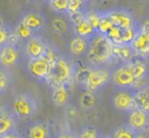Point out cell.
Wrapping results in <instances>:
<instances>
[{
    "label": "cell",
    "instance_id": "f546056e",
    "mask_svg": "<svg viewBox=\"0 0 149 138\" xmlns=\"http://www.w3.org/2000/svg\"><path fill=\"white\" fill-rule=\"evenodd\" d=\"M85 19L98 32V28H99L100 22H101L102 19V13H98V11H87V13H85Z\"/></svg>",
    "mask_w": 149,
    "mask_h": 138
},
{
    "label": "cell",
    "instance_id": "d6986e66",
    "mask_svg": "<svg viewBox=\"0 0 149 138\" xmlns=\"http://www.w3.org/2000/svg\"><path fill=\"white\" fill-rule=\"evenodd\" d=\"M68 85L53 87L51 90V99L54 105L58 107L65 106L70 100V89Z\"/></svg>",
    "mask_w": 149,
    "mask_h": 138
},
{
    "label": "cell",
    "instance_id": "b9f144b4",
    "mask_svg": "<svg viewBox=\"0 0 149 138\" xmlns=\"http://www.w3.org/2000/svg\"><path fill=\"white\" fill-rule=\"evenodd\" d=\"M44 1H48V2H49V1H50V0H44Z\"/></svg>",
    "mask_w": 149,
    "mask_h": 138
},
{
    "label": "cell",
    "instance_id": "ba28073f",
    "mask_svg": "<svg viewBox=\"0 0 149 138\" xmlns=\"http://www.w3.org/2000/svg\"><path fill=\"white\" fill-rule=\"evenodd\" d=\"M50 70H51V64L43 56L28 60V73L30 76L33 77L36 80L40 81V82H47Z\"/></svg>",
    "mask_w": 149,
    "mask_h": 138
},
{
    "label": "cell",
    "instance_id": "9a60e30c",
    "mask_svg": "<svg viewBox=\"0 0 149 138\" xmlns=\"http://www.w3.org/2000/svg\"><path fill=\"white\" fill-rule=\"evenodd\" d=\"M136 56L140 57H148L149 56V32L139 29L135 39L131 43Z\"/></svg>",
    "mask_w": 149,
    "mask_h": 138
},
{
    "label": "cell",
    "instance_id": "ffe728a7",
    "mask_svg": "<svg viewBox=\"0 0 149 138\" xmlns=\"http://www.w3.org/2000/svg\"><path fill=\"white\" fill-rule=\"evenodd\" d=\"M134 96L136 109L149 113V85H145L135 90Z\"/></svg>",
    "mask_w": 149,
    "mask_h": 138
},
{
    "label": "cell",
    "instance_id": "277c9868",
    "mask_svg": "<svg viewBox=\"0 0 149 138\" xmlns=\"http://www.w3.org/2000/svg\"><path fill=\"white\" fill-rule=\"evenodd\" d=\"M111 83V70L106 66L91 67L85 88L93 93H98Z\"/></svg>",
    "mask_w": 149,
    "mask_h": 138
},
{
    "label": "cell",
    "instance_id": "d6a6232c",
    "mask_svg": "<svg viewBox=\"0 0 149 138\" xmlns=\"http://www.w3.org/2000/svg\"><path fill=\"white\" fill-rule=\"evenodd\" d=\"M83 4H84V3H82L80 0H70V2H68V13L83 11H82V6H83Z\"/></svg>",
    "mask_w": 149,
    "mask_h": 138
},
{
    "label": "cell",
    "instance_id": "e575fe53",
    "mask_svg": "<svg viewBox=\"0 0 149 138\" xmlns=\"http://www.w3.org/2000/svg\"><path fill=\"white\" fill-rule=\"evenodd\" d=\"M9 33H10V32L8 31V29H7V28H6V29L0 30V47L7 43Z\"/></svg>",
    "mask_w": 149,
    "mask_h": 138
},
{
    "label": "cell",
    "instance_id": "7402d4cb",
    "mask_svg": "<svg viewBox=\"0 0 149 138\" xmlns=\"http://www.w3.org/2000/svg\"><path fill=\"white\" fill-rule=\"evenodd\" d=\"M72 30H74V35L86 38V39H91L94 35H96V34L98 33V32L90 25V23L86 19L84 20L82 23H80L79 25L72 27Z\"/></svg>",
    "mask_w": 149,
    "mask_h": 138
},
{
    "label": "cell",
    "instance_id": "52a82bcc",
    "mask_svg": "<svg viewBox=\"0 0 149 138\" xmlns=\"http://www.w3.org/2000/svg\"><path fill=\"white\" fill-rule=\"evenodd\" d=\"M104 13L109 18L114 27L120 28L122 30L131 29L138 25L134 15L126 8L116 7V8H112L108 11H105Z\"/></svg>",
    "mask_w": 149,
    "mask_h": 138
},
{
    "label": "cell",
    "instance_id": "83f0119b",
    "mask_svg": "<svg viewBox=\"0 0 149 138\" xmlns=\"http://www.w3.org/2000/svg\"><path fill=\"white\" fill-rule=\"evenodd\" d=\"M68 2L70 0H50L48 3L53 11L63 15V13H68Z\"/></svg>",
    "mask_w": 149,
    "mask_h": 138
},
{
    "label": "cell",
    "instance_id": "6da1fadb",
    "mask_svg": "<svg viewBox=\"0 0 149 138\" xmlns=\"http://www.w3.org/2000/svg\"><path fill=\"white\" fill-rule=\"evenodd\" d=\"M86 58L90 67L107 66L113 60L112 42L105 35L97 33L89 40Z\"/></svg>",
    "mask_w": 149,
    "mask_h": 138
},
{
    "label": "cell",
    "instance_id": "603a6c76",
    "mask_svg": "<svg viewBox=\"0 0 149 138\" xmlns=\"http://www.w3.org/2000/svg\"><path fill=\"white\" fill-rule=\"evenodd\" d=\"M136 132L128 124H124L114 128L111 133L108 135V138H136Z\"/></svg>",
    "mask_w": 149,
    "mask_h": 138
},
{
    "label": "cell",
    "instance_id": "60d3db41",
    "mask_svg": "<svg viewBox=\"0 0 149 138\" xmlns=\"http://www.w3.org/2000/svg\"><path fill=\"white\" fill-rule=\"evenodd\" d=\"M28 1H30V2H32V1H37V0H28Z\"/></svg>",
    "mask_w": 149,
    "mask_h": 138
},
{
    "label": "cell",
    "instance_id": "5b68a950",
    "mask_svg": "<svg viewBox=\"0 0 149 138\" xmlns=\"http://www.w3.org/2000/svg\"><path fill=\"white\" fill-rule=\"evenodd\" d=\"M111 83L116 89H132L135 90L136 80L131 70L130 62L120 64L111 71Z\"/></svg>",
    "mask_w": 149,
    "mask_h": 138
},
{
    "label": "cell",
    "instance_id": "d4e9b609",
    "mask_svg": "<svg viewBox=\"0 0 149 138\" xmlns=\"http://www.w3.org/2000/svg\"><path fill=\"white\" fill-rule=\"evenodd\" d=\"M96 104V96L95 93L91 91L85 90L80 96V105L82 109H91L95 106Z\"/></svg>",
    "mask_w": 149,
    "mask_h": 138
},
{
    "label": "cell",
    "instance_id": "7a4b0ae2",
    "mask_svg": "<svg viewBox=\"0 0 149 138\" xmlns=\"http://www.w3.org/2000/svg\"><path fill=\"white\" fill-rule=\"evenodd\" d=\"M74 72L76 66L72 62L63 56H58L51 66L47 83L51 86V88L63 85L70 86V83L74 82Z\"/></svg>",
    "mask_w": 149,
    "mask_h": 138
},
{
    "label": "cell",
    "instance_id": "8d00e7d4",
    "mask_svg": "<svg viewBox=\"0 0 149 138\" xmlns=\"http://www.w3.org/2000/svg\"><path fill=\"white\" fill-rule=\"evenodd\" d=\"M136 138H149V134L148 133H139V134H137Z\"/></svg>",
    "mask_w": 149,
    "mask_h": 138
},
{
    "label": "cell",
    "instance_id": "7c38bea8",
    "mask_svg": "<svg viewBox=\"0 0 149 138\" xmlns=\"http://www.w3.org/2000/svg\"><path fill=\"white\" fill-rule=\"evenodd\" d=\"M128 124L137 134L148 133L149 132V113L141 111L134 109L128 113Z\"/></svg>",
    "mask_w": 149,
    "mask_h": 138
},
{
    "label": "cell",
    "instance_id": "ab89813d",
    "mask_svg": "<svg viewBox=\"0 0 149 138\" xmlns=\"http://www.w3.org/2000/svg\"><path fill=\"white\" fill-rule=\"evenodd\" d=\"M102 138H108V136H104L103 135V136H102Z\"/></svg>",
    "mask_w": 149,
    "mask_h": 138
},
{
    "label": "cell",
    "instance_id": "8fae6325",
    "mask_svg": "<svg viewBox=\"0 0 149 138\" xmlns=\"http://www.w3.org/2000/svg\"><path fill=\"white\" fill-rule=\"evenodd\" d=\"M19 118L11 106H0V136H3L13 130L17 129Z\"/></svg>",
    "mask_w": 149,
    "mask_h": 138
},
{
    "label": "cell",
    "instance_id": "1f68e13d",
    "mask_svg": "<svg viewBox=\"0 0 149 138\" xmlns=\"http://www.w3.org/2000/svg\"><path fill=\"white\" fill-rule=\"evenodd\" d=\"M68 22H70L72 27L79 25L80 23H82L85 20V13L84 11H78V13H68Z\"/></svg>",
    "mask_w": 149,
    "mask_h": 138
},
{
    "label": "cell",
    "instance_id": "4dcf8cb0",
    "mask_svg": "<svg viewBox=\"0 0 149 138\" xmlns=\"http://www.w3.org/2000/svg\"><path fill=\"white\" fill-rule=\"evenodd\" d=\"M112 27H113V24L111 23L109 18L104 13H102V19H101V22H100L99 28H98V33L106 35V34L111 30Z\"/></svg>",
    "mask_w": 149,
    "mask_h": 138
},
{
    "label": "cell",
    "instance_id": "836d02e7",
    "mask_svg": "<svg viewBox=\"0 0 149 138\" xmlns=\"http://www.w3.org/2000/svg\"><path fill=\"white\" fill-rule=\"evenodd\" d=\"M55 138H78V135L74 132L68 129H61L57 134Z\"/></svg>",
    "mask_w": 149,
    "mask_h": 138
},
{
    "label": "cell",
    "instance_id": "9c48e42d",
    "mask_svg": "<svg viewBox=\"0 0 149 138\" xmlns=\"http://www.w3.org/2000/svg\"><path fill=\"white\" fill-rule=\"evenodd\" d=\"M23 48L6 43L0 47V66L4 69L15 67L19 64L23 56Z\"/></svg>",
    "mask_w": 149,
    "mask_h": 138
},
{
    "label": "cell",
    "instance_id": "2e32d148",
    "mask_svg": "<svg viewBox=\"0 0 149 138\" xmlns=\"http://www.w3.org/2000/svg\"><path fill=\"white\" fill-rule=\"evenodd\" d=\"M130 66L133 75L135 77V80H136L135 90L147 85L146 80L149 73V69L146 62H144L142 60H134L130 62Z\"/></svg>",
    "mask_w": 149,
    "mask_h": 138
},
{
    "label": "cell",
    "instance_id": "ac0fdd59",
    "mask_svg": "<svg viewBox=\"0 0 149 138\" xmlns=\"http://www.w3.org/2000/svg\"><path fill=\"white\" fill-rule=\"evenodd\" d=\"M112 55L113 60H118L122 64H128L135 60L136 53L134 52L131 45L112 43Z\"/></svg>",
    "mask_w": 149,
    "mask_h": 138
},
{
    "label": "cell",
    "instance_id": "3957f363",
    "mask_svg": "<svg viewBox=\"0 0 149 138\" xmlns=\"http://www.w3.org/2000/svg\"><path fill=\"white\" fill-rule=\"evenodd\" d=\"M11 107L19 119L28 120L37 115L39 103L33 94L29 92H22L15 95L11 103Z\"/></svg>",
    "mask_w": 149,
    "mask_h": 138
},
{
    "label": "cell",
    "instance_id": "30bf717a",
    "mask_svg": "<svg viewBox=\"0 0 149 138\" xmlns=\"http://www.w3.org/2000/svg\"><path fill=\"white\" fill-rule=\"evenodd\" d=\"M47 43L40 35H35L33 38L24 42L23 44L24 55L27 56L28 60L38 58L43 56L45 51L47 50Z\"/></svg>",
    "mask_w": 149,
    "mask_h": 138
},
{
    "label": "cell",
    "instance_id": "e0dca14e",
    "mask_svg": "<svg viewBox=\"0 0 149 138\" xmlns=\"http://www.w3.org/2000/svg\"><path fill=\"white\" fill-rule=\"evenodd\" d=\"M89 40L86 38L74 35L68 43V49L70 55L74 57H82L86 56L89 47Z\"/></svg>",
    "mask_w": 149,
    "mask_h": 138
},
{
    "label": "cell",
    "instance_id": "d590c367",
    "mask_svg": "<svg viewBox=\"0 0 149 138\" xmlns=\"http://www.w3.org/2000/svg\"><path fill=\"white\" fill-rule=\"evenodd\" d=\"M0 138H25V136H24V134H22L19 130L15 129V130H13V131L9 132V133L5 134V135L0 136Z\"/></svg>",
    "mask_w": 149,
    "mask_h": 138
},
{
    "label": "cell",
    "instance_id": "4fadbf2b",
    "mask_svg": "<svg viewBox=\"0 0 149 138\" xmlns=\"http://www.w3.org/2000/svg\"><path fill=\"white\" fill-rule=\"evenodd\" d=\"M24 136L25 138H51V128L45 121H31L26 127Z\"/></svg>",
    "mask_w": 149,
    "mask_h": 138
},
{
    "label": "cell",
    "instance_id": "4316f807",
    "mask_svg": "<svg viewBox=\"0 0 149 138\" xmlns=\"http://www.w3.org/2000/svg\"><path fill=\"white\" fill-rule=\"evenodd\" d=\"M90 69L91 67H80L77 68L76 67V72H74V82H76L79 85H83L85 86L86 82H87L88 76H89Z\"/></svg>",
    "mask_w": 149,
    "mask_h": 138
},
{
    "label": "cell",
    "instance_id": "484cf974",
    "mask_svg": "<svg viewBox=\"0 0 149 138\" xmlns=\"http://www.w3.org/2000/svg\"><path fill=\"white\" fill-rule=\"evenodd\" d=\"M13 32H15V35L23 41V43L26 41H28L29 39H31V38H33L34 36L36 35L32 30H30L27 26H25L23 23H21V22L15 27Z\"/></svg>",
    "mask_w": 149,
    "mask_h": 138
},
{
    "label": "cell",
    "instance_id": "f35d334b",
    "mask_svg": "<svg viewBox=\"0 0 149 138\" xmlns=\"http://www.w3.org/2000/svg\"><path fill=\"white\" fill-rule=\"evenodd\" d=\"M80 1H81V2H82V3H84V4H85V3L89 2L90 0H80Z\"/></svg>",
    "mask_w": 149,
    "mask_h": 138
},
{
    "label": "cell",
    "instance_id": "74e56055",
    "mask_svg": "<svg viewBox=\"0 0 149 138\" xmlns=\"http://www.w3.org/2000/svg\"><path fill=\"white\" fill-rule=\"evenodd\" d=\"M6 25H5L4 21H3L1 18H0V30H2V29H6Z\"/></svg>",
    "mask_w": 149,
    "mask_h": 138
},
{
    "label": "cell",
    "instance_id": "cb8c5ba5",
    "mask_svg": "<svg viewBox=\"0 0 149 138\" xmlns=\"http://www.w3.org/2000/svg\"><path fill=\"white\" fill-rule=\"evenodd\" d=\"M102 136L103 134L100 132V130L92 125L82 127L78 134V138H102Z\"/></svg>",
    "mask_w": 149,
    "mask_h": 138
},
{
    "label": "cell",
    "instance_id": "8992f818",
    "mask_svg": "<svg viewBox=\"0 0 149 138\" xmlns=\"http://www.w3.org/2000/svg\"><path fill=\"white\" fill-rule=\"evenodd\" d=\"M135 90L132 89H116L111 95V102L113 107L118 111L130 113L136 109L135 103Z\"/></svg>",
    "mask_w": 149,
    "mask_h": 138
},
{
    "label": "cell",
    "instance_id": "44dd1931",
    "mask_svg": "<svg viewBox=\"0 0 149 138\" xmlns=\"http://www.w3.org/2000/svg\"><path fill=\"white\" fill-rule=\"evenodd\" d=\"M49 27L54 34H56L58 36H63L68 32V30L70 28V24L68 20L63 19L61 17H57L51 20Z\"/></svg>",
    "mask_w": 149,
    "mask_h": 138
},
{
    "label": "cell",
    "instance_id": "5bb4252c",
    "mask_svg": "<svg viewBox=\"0 0 149 138\" xmlns=\"http://www.w3.org/2000/svg\"><path fill=\"white\" fill-rule=\"evenodd\" d=\"M19 22L27 26L36 35H39L41 32H43L47 26L45 17L38 11H28L24 13Z\"/></svg>",
    "mask_w": 149,
    "mask_h": 138
},
{
    "label": "cell",
    "instance_id": "f1b7e54d",
    "mask_svg": "<svg viewBox=\"0 0 149 138\" xmlns=\"http://www.w3.org/2000/svg\"><path fill=\"white\" fill-rule=\"evenodd\" d=\"M11 84V76L6 69H0V95L3 94Z\"/></svg>",
    "mask_w": 149,
    "mask_h": 138
}]
</instances>
